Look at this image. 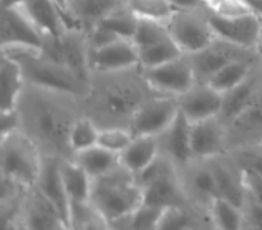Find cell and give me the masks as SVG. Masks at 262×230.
I'll use <instances>...</instances> for the list:
<instances>
[{
	"instance_id": "e0dca14e",
	"label": "cell",
	"mask_w": 262,
	"mask_h": 230,
	"mask_svg": "<svg viewBox=\"0 0 262 230\" xmlns=\"http://www.w3.org/2000/svg\"><path fill=\"white\" fill-rule=\"evenodd\" d=\"M180 111L191 122H202L220 118L223 108V94L208 83H196L188 92L178 98Z\"/></svg>"
},
{
	"instance_id": "44dd1931",
	"label": "cell",
	"mask_w": 262,
	"mask_h": 230,
	"mask_svg": "<svg viewBox=\"0 0 262 230\" xmlns=\"http://www.w3.org/2000/svg\"><path fill=\"white\" fill-rule=\"evenodd\" d=\"M60 158L54 156H44L42 170L38 179V183L35 185L50 202H52L57 211L60 212L62 218L70 227L71 223V203L68 200L63 180L60 175Z\"/></svg>"
},
{
	"instance_id": "1f68e13d",
	"label": "cell",
	"mask_w": 262,
	"mask_h": 230,
	"mask_svg": "<svg viewBox=\"0 0 262 230\" xmlns=\"http://www.w3.org/2000/svg\"><path fill=\"white\" fill-rule=\"evenodd\" d=\"M137 54H139V70H151L184 56V53L175 44L172 36L156 45L139 49Z\"/></svg>"
},
{
	"instance_id": "2e32d148",
	"label": "cell",
	"mask_w": 262,
	"mask_h": 230,
	"mask_svg": "<svg viewBox=\"0 0 262 230\" xmlns=\"http://www.w3.org/2000/svg\"><path fill=\"white\" fill-rule=\"evenodd\" d=\"M180 178L190 204L208 215V208L217 197L215 180L208 161H191L180 170Z\"/></svg>"
},
{
	"instance_id": "ee69618b",
	"label": "cell",
	"mask_w": 262,
	"mask_h": 230,
	"mask_svg": "<svg viewBox=\"0 0 262 230\" xmlns=\"http://www.w3.org/2000/svg\"><path fill=\"white\" fill-rule=\"evenodd\" d=\"M18 230H26V227H25V224L21 223V220H20V226H18Z\"/></svg>"
},
{
	"instance_id": "d590c367",
	"label": "cell",
	"mask_w": 262,
	"mask_h": 230,
	"mask_svg": "<svg viewBox=\"0 0 262 230\" xmlns=\"http://www.w3.org/2000/svg\"><path fill=\"white\" fill-rule=\"evenodd\" d=\"M167 38H170L167 25L152 21V20H140L139 18V25H137L134 38H133V44L139 50V49H146V47L156 45Z\"/></svg>"
},
{
	"instance_id": "5bb4252c",
	"label": "cell",
	"mask_w": 262,
	"mask_h": 230,
	"mask_svg": "<svg viewBox=\"0 0 262 230\" xmlns=\"http://www.w3.org/2000/svg\"><path fill=\"white\" fill-rule=\"evenodd\" d=\"M252 50H244L236 45H232L226 41L215 38L208 47L198 51L194 54H188L190 63L193 66L194 77L198 83H208L212 76L222 70L226 63L243 59L252 57Z\"/></svg>"
},
{
	"instance_id": "836d02e7",
	"label": "cell",
	"mask_w": 262,
	"mask_h": 230,
	"mask_svg": "<svg viewBox=\"0 0 262 230\" xmlns=\"http://www.w3.org/2000/svg\"><path fill=\"white\" fill-rule=\"evenodd\" d=\"M101 25L105 26L108 30H112L118 38L133 41L136 29H137V25H139V18L124 3L121 8H118L108 17H105L104 20L101 21Z\"/></svg>"
},
{
	"instance_id": "6da1fadb",
	"label": "cell",
	"mask_w": 262,
	"mask_h": 230,
	"mask_svg": "<svg viewBox=\"0 0 262 230\" xmlns=\"http://www.w3.org/2000/svg\"><path fill=\"white\" fill-rule=\"evenodd\" d=\"M71 97L27 86L18 102L21 129L38 145L44 156L74 158L70 149V131L81 111Z\"/></svg>"
},
{
	"instance_id": "f546056e",
	"label": "cell",
	"mask_w": 262,
	"mask_h": 230,
	"mask_svg": "<svg viewBox=\"0 0 262 230\" xmlns=\"http://www.w3.org/2000/svg\"><path fill=\"white\" fill-rule=\"evenodd\" d=\"M208 218L214 230H244L243 208L215 197L208 208Z\"/></svg>"
},
{
	"instance_id": "30bf717a",
	"label": "cell",
	"mask_w": 262,
	"mask_h": 230,
	"mask_svg": "<svg viewBox=\"0 0 262 230\" xmlns=\"http://www.w3.org/2000/svg\"><path fill=\"white\" fill-rule=\"evenodd\" d=\"M46 35L29 18L23 8L2 9V50H41Z\"/></svg>"
},
{
	"instance_id": "f1b7e54d",
	"label": "cell",
	"mask_w": 262,
	"mask_h": 230,
	"mask_svg": "<svg viewBox=\"0 0 262 230\" xmlns=\"http://www.w3.org/2000/svg\"><path fill=\"white\" fill-rule=\"evenodd\" d=\"M252 74H253V57L235 59L226 63L222 70H219L208 81V84L225 95L226 92L232 90L243 81H246Z\"/></svg>"
},
{
	"instance_id": "484cf974",
	"label": "cell",
	"mask_w": 262,
	"mask_h": 230,
	"mask_svg": "<svg viewBox=\"0 0 262 230\" xmlns=\"http://www.w3.org/2000/svg\"><path fill=\"white\" fill-rule=\"evenodd\" d=\"M211 224L205 212L191 204L163 208L156 230H198Z\"/></svg>"
},
{
	"instance_id": "bcb514c9",
	"label": "cell",
	"mask_w": 262,
	"mask_h": 230,
	"mask_svg": "<svg viewBox=\"0 0 262 230\" xmlns=\"http://www.w3.org/2000/svg\"><path fill=\"white\" fill-rule=\"evenodd\" d=\"M18 226H20V224H18ZM15 230H18V227H17V229H15Z\"/></svg>"
},
{
	"instance_id": "cb8c5ba5",
	"label": "cell",
	"mask_w": 262,
	"mask_h": 230,
	"mask_svg": "<svg viewBox=\"0 0 262 230\" xmlns=\"http://www.w3.org/2000/svg\"><path fill=\"white\" fill-rule=\"evenodd\" d=\"M21 8L46 36L60 38L67 30L62 9L54 0H27Z\"/></svg>"
},
{
	"instance_id": "52a82bcc",
	"label": "cell",
	"mask_w": 262,
	"mask_h": 230,
	"mask_svg": "<svg viewBox=\"0 0 262 230\" xmlns=\"http://www.w3.org/2000/svg\"><path fill=\"white\" fill-rule=\"evenodd\" d=\"M167 29L175 44L187 56L204 50L217 38L210 25L207 9L175 11Z\"/></svg>"
},
{
	"instance_id": "4316f807",
	"label": "cell",
	"mask_w": 262,
	"mask_h": 230,
	"mask_svg": "<svg viewBox=\"0 0 262 230\" xmlns=\"http://www.w3.org/2000/svg\"><path fill=\"white\" fill-rule=\"evenodd\" d=\"M60 175L71 206L89 203L94 179L80 167L74 158L60 161Z\"/></svg>"
},
{
	"instance_id": "7a4b0ae2",
	"label": "cell",
	"mask_w": 262,
	"mask_h": 230,
	"mask_svg": "<svg viewBox=\"0 0 262 230\" xmlns=\"http://www.w3.org/2000/svg\"><path fill=\"white\" fill-rule=\"evenodd\" d=\"M133 71L94 74L101 80V84L98 83L100 86H97L91 81L89 92L81 100L84 102V111L81 113L95 121L100 128L130 127L137 108L149 97L156 95L145 83L140 70L137 78L130 76Z\"/></svg>"
},
{
	"instance_id": "603a6c76",
	"label": "cell",
	"mask_w": 262,
	"mask_h": 230,
	"mask_svg": "<svg viewBox=\"0 0 262 230\" xmlns=\"http://www.w3.org/2000/svg\"><path fill=\"white\" fill-rule=\"evenodd\" d=\"M261 86V78L255 76V73H253L239 86H236L232 90H229L223 95V108L220 113V121L226 125V128L231 127L250 108Z\"/></svg>"
},
{
	"instance_id": "d6a6232c",
	"label": "cell",
	"mask_w": 262,
	"mask_h": 230,
	"mask_svg": "<svg viewBox=\"0 0 262 230\" xmlns=\"http://www.w3.org/2000/svg\"><path fill=\"white\" fill-rule=\"evenodd\" d=\"M125 5L140 20H152L167 25L175 9L169 0H125Z\"/></svg>"
},
{
	"instance_id": "60d3db41",
	"label": "cell",
	"mask_w": 262,
	"mask_h": 230,
	"mask_svg": "<svg viewBox=\"0 0 262 230\" xmlns=\"http://www.w3.org/2000/svg\"><path fill=\"white\" fill-rule=\"evenodd\" d=\"M241 2L250 14L262 18V0H241Z\"/></svg>"
},
{
	"instance_id": "ba28073f",
	"label": "cell",
	"mask_w": 262,
	"mask_h": 230,
	"mask_svg": "<svg viewBox=\"0 0 262 230\" xmlns=\"http://www.w3.org/2000/svg\"><path fill=\"white\" fill-rule=\"evenodd\" d=\"M148 87L158 95L180 98L198 81L187 54L151 70H140Z\"/></svg>"
},
{
	"instance_id": "7402d4cb",
	"label": "cell",
	"mask_w": 262,
	"mask_h": 230,
	"mask_svg": "<svg viewBox=\"0 0 262 230\" xmlns=\"http://www.w3.org/2000/svg\"><path fill=\"white\" fill-rule=\"evenodd\" d=\"M27 83L17 60L2 53L0 56V110H15L21 100Z\"/></svg>"
},
{
	"instance_id": "7c38bea8",
	"label": "cell",
	"mask_w": 262,
	"mask_h": 230,
	"mask_svg": "<svg viewBox=\"0 0 262 230\" xmlns=\"http://www.w3.org/2000/svg\"><path fill=\"white\" fill-rule=\"evenodd\" d=\"M210 25L215 36L244 50L255 51L261 18L253 14H244L235 17H222L208 12Z\"/></svg>"
},
{
	"instance_id": "5b68a950",
	"label": "cell",
	"mask_w": 262,
	"mask_h": 230,
	"mask_svg": "<svg viewBox=\"0 0 262 230\" xmlns=\"http://www.w3.org/2000/svg\"><path fill=\"white\" fill-rule=\"evenodd\" d=\"M44 155L23 129L0 137V176L33 188L42 170Z\"/></svg>"
},
{
	"instance_id": "d4e9b609",
	"label": "cell",
	"mask_w": 262,
	"mask_h": 230,
	"mask_svg": "<svg viewBox=\"0 0 262 230\" xmlns=\"http://www.w3.org/2000/svg\"><path fill=\"white\" fill-rule=\"evenodd\" d=\"M160 142L158 137L139 135L127 146L124 152L119 153V161L124 169H127L134 176L142 173L160 156Z\"/></svg>"
},
{
	"instance_id": "ffe728a7",
	"label": "cell",
	"mask_w": 262,
	"mask_h": 230,
	"mask_svg": "<svg viewBox=\"0 0 262 230\" xmlns=\"http://www.w3.org/2000/svg\"><path fill=\"white\" fill-rule=\"evenodd\" d=\"M190 131L191 122L180 111L172 125L158 137L161 155L172 161L178 170L184 169L193 161L190 146Z\"/></svg>"
},
{
	"instance_id": "d6986e66",
	"label": "cell",
	"mask_w": 262,
	"mask_h": 230,
	"mask_svg": "<svg viewBox=\"0 0 262 230\" xmlns=\"http://www.w3.org/2000/svg\"><path fill=\"white\" fill-rule=\"evenodd\" d=\"M124 3L125 0H68L62 14L67 29L88 32Z\"/></svg>"
},
{
	"instance_id": "83f0119b",
	"label": "cell",
	"mask_w": 262,
	"mask_h": 230,
	"mask_svg": "<svg viewBox=\"0 0 262 230\" xmlns=\"http://www.w3.org/2000/svg\"><path fill=\"white\" fill-rule=\"evenodd\" d=\"M74 161L92 179L101 178L121 166L118 153L110 152L98 145L91 149L76 153Z\"/></svg>"
},
{
	"instance_id": "9a60e30c",
	"label": "cell",
	"mask_w": 262,
	"mask_h": 230,
	"mask_svg": "<svg viewBox=\"0 0 262 230\" xmlns=\"http://www.w3.org/2000/svg\"><path fill=\"white\" fill-rule=\"evenodd\" d=\"M208 164L215 180L217 197L243 208L247 197V185L243 169L236 163L232 153H225L222 156L212 158L208 161Z\"/></svg>"
},
{
	"instance_id": "7bdbcfd3",
	"label": "cell",
	"mask_w": 262,
	"mask_h": 230,
	"mask_svg": "<svg viewBox=\"0 0 262 230\" xmlns=\"http://www.w3.org/2000/svg\"><path fill=\"white\" fill-rule=\"evenodd\" d=\"M255 53L262 57V18H261V27H259V35H258V42H256V49Z\"/></svg>"
},
{
	"instance_id": "4dcf8cb0",
	"label": "cell",
	"mask_w": 262,
	"mask_h": 230,
	"mask_svg": "<svg viewBox=\"0 0 262 230\" xmlns=\"http://www.w3.org/2000/svg\"><path fill=\"white\" fill-rule=\"evenodd\" d=\"M100 127L89 116L80 113L70 131V149L73 155L98 145Z\"/></svg>"
},
{
	"instance_id": "e575fe53",
	"label": "cell",
	"mask_w": 262,
	"mask_h": 230,
	"mask_svg": "<svg viewBox=\"0 0 262 230\" xmlns=\"http://www.w3.org/2000/svg\"><path fill=\"white\" fill-rule=\"evenodd\" d=\"M70 230H112V226L89 203L74 204Z\"/></svg>"
},
{
	"instance_id": "f35d334b",
	"label": "cell",
	"mask_w": 262,
	"mask_h": 230,
	"mask_svg": "<svg viewBox=\"0 0 262 230\" xmlns=\"http://www.w3.org/2000/svg\"><path fill=\"white\" fill-rule=\"evenodd\" d=\"M244 230H262V200L249 194L243 206Z\"/></svg>"
},
{
	"instance_id": "b9f144b4",
	"label": "cell",
	"mask_w": 262,
	"mask_h": 230,
	"mask_svg": "<svg viewBox=\"0 0 262 230\" xmlns=\"http://www.w3.org/2000/svg\"><path fill=\"white\" fill-rule=\"evenodd\" d=\"M2 9H12V8H21L27 0H0Z\"/></svg>"
},
{
	"instance_id": "277c9868",
	"label": "cell",
	"mask_w": 262,
	"mask_h": 230,
	"mask_svg": "<svg viewBox=\"0 0 262 230\" xmlns=\"http://www.w3.org/2000/svg\"><path fill=\"white\" fill-rule=\"evenodd\" d=\"M2 53L11 56L23 70L27 86L71 97L81 101L89 92V83L80 80L68 68L47 59L36 49H8Z\"/></svg>"
},
{
	"instance_id": "f6af8a7d",
	"label": "cell",
	"mask_w": 262,
	"mask_h": 230,
	"mask_svg": "<svg viewBox=\"0 0 262 230\" xmlns=\"http://www.w3.org/2000/svg\"><path fill=\"white\" fill-rule=\"evenodd\" d=\"M212 227H211V224H208V226H205V227H201V229H198V230H211Z\"/></svg>"
},
{
	"instance_id": "4fadbf2b",
	"label": "cell",
	"mask_w": 262,
	"mask_h": 230,
	"mask_svg": "<svg viewBox=\"0 0 262 230\" xmlns=\"http://www.w3.org/2000/svg\"><path fill=\"white\" fill-rule=\"evenodd\" d=\"M91 74H116L139 68L137 49L130 39H116L89 53Z\"/></svg>"
},
{
	"instance_id": "8fae6325",
	"label": "cell",
	"mask_w": 262,
	"mask_h": 230,
	"mask_svg": "<svg viewBox=\"0 0 262 230\" xmlns=\"http://www.w3.org/2000/svg\"><path fill=\"white\" fill-rule=\"evenodd\" d=\"M190 146L193 161H210L229 153L228 128L220 118L191 124Z\"/></svg>"
},
{
	"instance_id": "7dc6e473",
	"label": "cell",
	"mask_w": 262,
	"mask_h": 230,
	"mask_svg": "<svg viewBox=\"0 0 262 230\" xmlns=\"http://www.w3.org/2000/svg\"><path fill=\"white\" fill-rule=\"evenodd\" d=\"M211 230H214V229H211Z\"/></svg>"
},
{
	"instance_id": "9c48e42d",
	"label": "cell",
	"mask_w": 262,
	"mask_h": 230,
	"mask_svg": "<svg viewBox=\"0 0 262 230\" xmlns=\"http://www.w3.org/2000/svg\"><path fill=\"white\" fill-rule=\"evenodd\" d=\"M178 113H180L178 98L156 94L137 108L128 128L134 134V137L139 135L160 137L172 125Z\"/></svg>"
},
{
	"instance_id": "ab89813d",
	"label": "cell",
	"mask_w": 262,
	"mask_h": 230,
	"mask_svg": "<svg viewBox=\"0 0 262 230\" xmlns=\"http://www.w3.org/2000/svg\"><path fill=\"white\" fill-rule=\"evenodd\" d=\"M175 11H198L205 9V0H169Z\"/></svg>"
},
{
	"instance_id": "8d00e7d4",
	"label": "cell",
	"mask_w": 262,
	"mask_h": 230,
	"mask_svg": "<svg viewBox=\"0 0 262 230\" xmlns=\"http://www.w3.org/2000/svg\"><path fill=\"white\" fill-rule=\"evenodd\" d=\"M133 139H134V134L131 132L130 128H100L98 146L119 155V153L124 152L127 149V146L133 142Z\"/></svg>"
},
{
	"instance_id": "ac0fdd59",
	"label": "cell",
	"mask_w": 262,
	"mask_h": 230,
	"mask_svg": "<svg viewBox=\"0 0 262 230\" xmlns=\"http://www.w3.org/2000/svg\"><path fill=\"white\" fill-rule=\"evenodd\" d=\"M21 223L26 230H70L57 208L36 188H30L21 206Z\"/></svg>"
},
{
	"instance_id": "8992f818",
	"label": "cell",
	"mask_w": 262,
	"mask_h": 230,
	"mask_svg": "<svg viewBox=\"0 0 262 230\" xmlns=\"http://www.w3.org/2000/svg\"><path fill=\"white\" fill-rule=\"evenodd\" d=\"M136 179L143 190V204L160 209L190 204L184 193L180 170L161 153Z\"/></svg>"
},
{
	"instance_id": "74e56055",
	"label": "cell",
	"mask_w": 262,
	"mask_h": 230,
	"mask_svg": "<svg viewBox=\"0 0 262 230\" xmlns=\"http://www.w3.org/2000/svg\"><path fill=\"white\" fill-rule=\"evenodd\" d=\"M205 9L222 17H235V15H244L250 14L241 0H205Z\"/></svg>"
},
{
	"instance_id": "3957f363",
	"label": "cell",
	"mask_w": 262,
	"mask_h": 230,
	"mask_svg": "<svg viewBox=\"0 0 262 230\" xmlns=\"http://www.w3.org/2000/svg\"><path fill=\"white\" fill-rule=\"evenodd\" d=\"M89 204L108 224L133 215L143 204V190L136 176L119 166L101 178L94 179Z\"/></svg>"
}]
</instances>
